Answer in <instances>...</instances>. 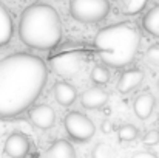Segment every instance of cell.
Here are the masks:
<instances>
[{
	"instance_id": "cell-1",
	"label": "cell",
	"mask_w": 159,
	"mask_h": 158,
	"mask_svg": "<svg viewBox=\"0 0 159 158\" xmlns=\"http://www.w3.org/2000/svg\"><path fill=\"white\" fill-rule=\"evenodd\" d=\"M48 81L45 62L30 53L0 59V119L22 115L36 103Z\"/></svg>"
},
{
	"instance_id": "cell-2",
	"label": "cell",
	"mask_w": 159,
	"mask_h": 158,
	"mask_svg": "<svg viewBox=\"0 0 159 158\" xmlns=\"http://www.w3.org/2000/svg\"><path fill=\"white\" fill-rule=\"evenodd\" d=\"M20 41L34 50H51L62 39L59 12L47 3H34L23 9L19 22Z\"/></svg>"
},
{
	"instance_id": "cell-3",
	"label": "cell",
	"mask_w": 159,
	"mask_h": 158,
	"mask_svg": "<svg viewBox=\"0 0 159 158\" xmlns=\"http://www.w3.org/2000/svg\"><path fill=\"white\" fill-rule=\"evenodd\" d=\"M141 33L136 25L120 22L102 28L94 37V47L99 57L108 67L120 68L128 65L138 54Z\"/></svg>"
},
{
	"instance_id": "cell-4",
	"label": "cell",
	"mask_w": 159,
	"mask_h": 158,
	"mask_svg": "<svg viewBox=\"0 0 159 158\" xmlns=\"http://www.w3.org/2000/svg\"><path fill=\"white\" fill-rule=\"evenodd\" d=\"M110 12L108 0H71L70 14L74 20L82 23H98Z\"/></svg>"
},
{
	"instance_id": "cell-5",
	"label": "cell",
	"mask_w": 159,
	"mask_h": 158,
	"mask_svg": "<svg viewBox=\"0 0 159 158\" xmlns=\"http://www.w3.org/2000/svg\"><path fill=\"white\" fill-rule=\"evenodd\" d=\"M63 124H65V130L68 136L79 143L90 141L96 133V127L93 121L80 112H70L65 116Z\"/></svg>"
},
{
	"instance_id": "cell-6",
	"label": "cell",
	"mask_w": 159,
	"mask_h": 158,
	"mask_svg": "<svg viewBox=\"0 0 159 158\" xmlns=\"http://www.w3.org/2000/svg\"><path fill=\"white\" fill-rule=\"evenodd\" d=\"M84 62V56L77 51H66L51 59V68L60 76H74Z\"/></svg>"
},
{
	"instance_id": "cell-7",
	"label": "cell",
	"mask_w": 159,
	"mask_h": 158,
	"mask_svg": "<svg viewBox=\"0 0 159 158\" xmlns=\"http://www.w3.org/2000/svg\"><path fill=\"white\" fill-rule=\"evenodd\" d=\"M28 118H30V121L34 127L47 130V129H51L54 126V122H56V112L50 105L39 104L30 108Z\"/></svg>"
},
{
	"instance_id": "cell-8",
	"label": "cell",
	"mask_w": 159,
	"mask_h": 158,
	"mask_svg": "<svg viewBox=\"0 0 159 158\" xmlns=\"http://www.w3.org/2000/svg\"><path fill=\"white\" fill-rule=\"evenodd\" d=\"M30 140L22 132H12L5 141V154L12 158L26 157L30 152Z\"/></svg>"
},
{
	"instance_id": "cell-9",
	"label": "cell",
	"mask_w": 159,
	"mask_h": 158,
	"mask_svg": "<svg viewBox=\"0 0 159 158\" xmlns=\"http://www.w3.org/2000/svg\"><path fill=\"white\" fill-rule=\"evenodd\" d=\"M108 92H105L104 89L101 87H91L88 90H85L82 95H80V105L84 108H90V110H94V108H101L108 103Z\"/></svg>"
},
{
	"instance_id": "cell-10",
	"label": "cell",
	"mask_w": 159,
	"mask_h": 158,
	"mask_svg": "<svg viewBox=\"0 0 159 158\" xmlns=\"http://www.w3.org/2000/svg\"><path fill=\"white\" fill-rule=\"evenodd\" d=\"M145 73L139 68H130L125 70L120 78L117 79V92L120 93H130L131 90H134L136 87H139V84L144 81Z\"/></svg>"
},
{
	"instance_id": "cell-11",
	"label": "cell",
	"mask_w": 159,
	"mask_h": 158,
	"mask_svg": "<svg viewBox=\"0 0 159 158\" xmlns=\"http://www.w3.org/2000/svg\"><path fill=\"white\" fill-rule=\"evenodd\" d=\"M155 104H156L155 96L150 92H144V93L136 96V99L133 103V110H134V113L139 119H147L153 113Z\"/></svg>"
},
{
	"instance_id": "cell-12",
	"label": "cell",
	"mask_w": 159,
	"mask_h": 158,
	"mask_svg": "<svg viewBox=\"0 0 159 158\" xmlns=\"http://www.w3.org/2000/svg\"><path fill=\"white\" fill-rule=\"evenodd\" d=\"M14 34V23L8 8L0 2V48L9 44Z\"/></svg>"
},
{
	"instance_id": "cell-13",
	"label": "cell",
	"mask_w": 159,
	"mask_h": 158,
	"mask_svg": "<svg viewBox=\"0 0 159 158\" xmlns=\"http://www.w3.org/2000/svg\"><path fill=\"white\" fill-rule=\"evenodd\" d=\"M54 98H56V101L60 105L68 107V105H71L76 101V98H77V90H76L71 84L62 81V82H57V84L54 85Z\"/></svg>"
},
{
	"instance_id": "cell-14",
	"label": "cell",
	"mask_w": 159,
	"mask_h": 158,
	"mask_svg": "<svg viewBox=\"0 0 159 158\" xmlns=\"http://www.w3.org/2000/svg\"><path fill=\"white\" fill-rule=\"evenodd\" d=\"M45 157L48 158H74L76 151L66 140H56L53 144L45 151Z\"/></svg>"
},
{
	"instance_id": "cell-15",
	"label": "cell",
	"mask_w": 159,
	"mask_h": 158,
	"mask_svg": "<svg viewBox=\"0 0 159 158\" xmlns=\"http://www.w3.org/2000/svg\"><path fill=\"white\" fill-rule=\"evenodd\" d=\"M141 22H142L144 30L148 34H152L155 37H159V5H155L153 8H150L144 14Z\"/></svg>"
},
{
	"instance_id": "cell-16",
	"label": "cell",
	"mask_w": 159,
	"mask_h": 158,
	"mask_svg": "<svg viewBox=\"0 0 159 158\" xmlns=\"http://www.w3.org/2000/svg\"><path fill=\"white\" fill-rule=\"evenodd\" d=\"M148 0H116L117 8L124 14H136L145 8Z\"/></svg>"
},
{
	"instance_id": "cell-17",
	"label": "cell",
	"mask_w": 159,
	"mask_h": 158,
	"mask_svg": "<svg viewBox=\"0 0 159 158\" xmlns=\"http://www.w3.org/2000/svg\"><path fill=\"white\" fill-rule=\"evenodd\" d=\"M138 133H139V130H138V127L133 126V124H122V126L117 129V138H119L120 141H127V143L136 140V138H138Z\"/></svg>"
},
{
	"instance_id": "cell-18",
	"label": "cell",
	"mask_w": 159,
	"mask_h": 158,
	"mask_svg": "<svg viewBox=\"0 0 159 158\" xmlns=\"http://www.w3.org/2000/svg\"><path fill=\"white\" fill-rule=\"evenodd\" d=\"M91 81L98 85H105L110 81V71L104 65H96L91 70Z\"/></svg>"
},
{
	"instance_id": "cell-19",
	"label": "cell",
	"mask_w": 159,
	"mask_h": 158,
	"mask_svg": "<svg viewBox=\"0 0 159 158\" xmlns=\"http://www.w3.org/2000/svg\"><path fill=\"white\" fill-rule=\"evenodd\" d=\"M145 59L150 65L159 68V44H153L152 47H148V50L145 51Z\"/></svg>"
},
{
	"instance_id": "cell-20",
	"label": "cell",
	"mask_w": 159,
	"mask_h": 158,
	"mask_svg": "<svg viewBox=\"0 0 159 158\" xmlns=\"http://www.w3.org/2000/svg\"><path fill=\"white\" fill-rule=\"evenodd\" d=\"M142 143L147 144V146H155L159 143V130L156 129H152L148 132H145L144 138H142Z\"/></svg>"
},
{
	"instance_id": "cell-21",
	"label": "cell",
	"mask_w": 159,
	"mask_h": 158,
	"mask_svg": "<svg viewBox=\"0 0 159 158\" xmlns=\"http://www.w3.org/2000/svg\"><path fill=\"white\" fill-rule=\"evenodd\" d=\"M110 154H111V152H110V149L107 147L105 144H99V146H96L94 151H93V157L94 158H107Z\"/></svg>"
},
{
	"instance_id": "cell-22",
	"label": "cell",
	"mask_w": 159,
	"mask_h": 158,
	"mask_svg": "<svg viewBox=\"0 0 159 158\" xmlns=\"http://www.w3.org/2000/svg\"><path fill=\"white\" fill-rule=\"evenodd\" d=\"M133 158H158V155L150 151H139V152L133 154Z\"/></svg>"
},
{
	"instance_id": "cell-23",
	"label": "cell",
	"mask_w": 159,
	"mask_h": 158,
	"mask_svg": "<svg viewBox=\"0 0 159 158\" xmlns=\"http://www.w3.org/2000/svg\"><path fill=\"white\" fill-rule=\"evenodd\" d=\"M101 130H102V133L108 135V133H111V132L114 130V126H113L111 121L105 119V121H102V124H101Z\"/></svg>"
}]
</instances>
